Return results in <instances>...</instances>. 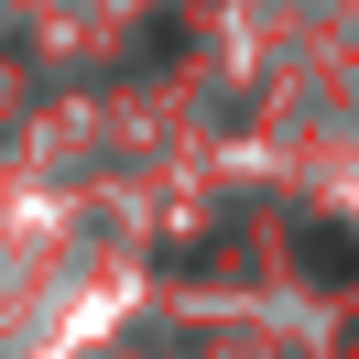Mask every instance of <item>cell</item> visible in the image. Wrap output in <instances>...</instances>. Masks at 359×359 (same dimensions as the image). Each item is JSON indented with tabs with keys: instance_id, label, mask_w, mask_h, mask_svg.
<instances>
[{
	"instance_id": "cell-3",
	"label": "cell",
	"mask_w": 359,
	"mask_h": 359,
	"mask_svg": "<svg viewBox=\"0 0 359 359\" xmlns=\"http://www.w3.org/2000/svg\"><path fill=\"white\" fill-rule=\"evenodd\" d=\"M337 359H359V327H348V337H337Z\"/></svg>"
},
{
	"instance_id": "cell-1",
	"label": "cell",
	"mask_w": 359,
	"mask_h": 359,
	"mask_svg": "<svg viewBox=\"0 0 359 359\" xmlns=\"http://www.w3.org/2000/svg\"><path fill=\"white\" fill-rule=\"evenodd\" d=\"M294 262L316 272V283H359V240L337 218H305V240H294Z\"/></svg>"
},
{
	"instance_id": "cell-2",
	"label": "cell",
	"mask_w": 359,
	"mask_h": 359,
	"mask_svg": "<svg viewBox=\"0 0 359 359\" xmlns=\"http://www.w3.org/2000/svg\"><path fill=\"white\" fill-rule=\"evenodd\" d=\"M196 33V11H163L153 33H131V66H175V44Z\"/></svg>"
}]
</instances>
